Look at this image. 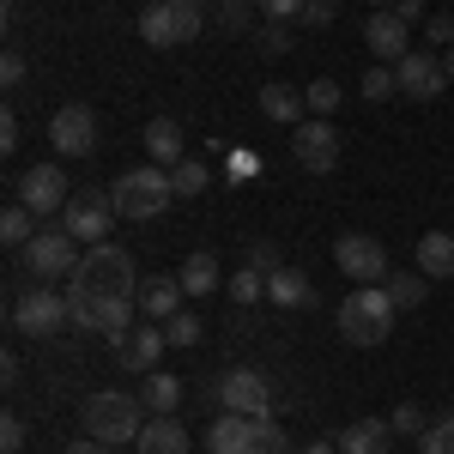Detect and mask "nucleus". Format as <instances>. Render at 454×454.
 <instances>
[{"mask_svg": "<svg viewBox=\"0 0 454 454\" xmlns=\"http://www.w3.org/2000/svg\"><path fill=\"white\" fill-rule=\"evenodd\" d=\"M145 419H152V412H145V400L121 394V387H104V394H91V400H85V436H98V442H109V449L140 442Z\"/></svg>", "mask_w": 454, "mask_h": 454, "instance_id": "f257e3e1", "label": "nucleus"}, {"mask_svg": "<svg viewBox=\"0 0 454 454\" xmlns=\"http://www.w3.org/2000/svg\"><path fill=\"white\" fill-rule=\"evenodd\" d=\"M394 297H387V285H357L346 303H340V340L346 346H382L387 333H394Z\"/></svg>", "mask_w": 454, "mask_h": 454, "instance_id": "f03ea898", "label": "nucleus"}, {"mask_svg": "<svg viewBox=\"0 0 454 454\" xmlns=\"http://www.w3.org/2000/svg\"><path fill=\"white\" fill-rule=\"evenodd\" d=\"M109 200L121 218H164L176 200V182L164 164H134L128 176H115V188H109Z\"/></svg>", "mask_w": 454, "mask_h": 454, "instance_id": "7ed1b4c3", "label": "nucleus"}, {"mask_svg": "<svg viewBox=\"0 0 454 454\" xmlns=\"http://www.w3.org/2000/svg\"><path fill=\"white\" fill-rule=\"evenodd\" d=\"M207 449H212V454H297V449H291V436H285L279 424H273V412H267V419L224 412V419L212 424Z\"/></svg>", "mask_w": 454, "mask_h": 454, "instance_id": "20e7f679", "label": "nucleus"}, {"mask_svg": "<svg viewBox=\"0 0 454 454\" xmlns=\"http://www.w3.org/2000/svg\"><path fill=\"white\" fill-rule=\"evenodd\" d=\"M73 279L85 285L91 297H134L140 303V279H134V254L121 243H98L85 248V261L73 267Z\"/></svg>", "mask_w": 454, "mask_h": 454, "instance_id": "39448f33", "label": "nucleus"}, {"mask_svg": "<svg viewBox=\"0 0 454 454\" xmlns=\"http://www.w3.org/2000/svg\"><path fill=\"white\" fill-rule=\"evenodd\" d=\"M115 218H121V212H115L109 194H98V188H73L67 212H61V231H73L85 248H98V243H109V224H115Z\"/></svg>", "mask_w": 454, "mask_h": 454, "instance_id": "423d86ee", "label": "nucleus"}, {"mask_svg": "<svg viewBox=\"0 0 454 454\" xmlns=\"http://www.w3.org/2000/svg\"><path fill=\"white\" fill-rule=\"evenodd\" d=\"M25 267H31V279H73L79 237L73 231H36L31 243H25Z\"/></svg>", "mask_w": 454, "mask_h": 454, "instance_id": "0eeeda50", "label": "nucleus"}, {"mask_svg": "<svg viewBox=\"0 0 454 454\" xmlns=\"http://www.w3.org/2000/svg\"><path fill=\"white\" fill-rule=\"evenodd\" d=\"M67 321H73L67 297H61V291H49V285H36V291H25V297L12 303V327H19V333H36V340L61 333Z\"/></svg>", "mask_w": 454, "mask_h": 454, "instance_id": "6e6552de", "label": "nucleus"}, {"mask_svg": "<svg viewBox=\"0 0 454 454\" xmlns=\"http://www.w3.org/2000/svg\"><path fill=\"white\" fill-rule=\"evenodd\" d=\"M218 400H224V412H243V419H267V412H273V387H267V376H261L254 364H237V370H224V382H218Z\"/></svg>", "mask_w": 454, "mask_h": 454, "instance_id": "1a4fd4ad", "label": "nucleus"}, {"mask_svg": "<svg viewBox=\"0 0 454 454\" xmlns=\"http://www.w3.org/2000/svg\"><path fill=\"white\" fill-rule=\"evenodd\" d=\"M333 261H340V273L357 285H387V248L376 237H364V231H346L340 243H333Z\"/></svg>", "mask_w": 454, "mask_h": 454, "instance_id": "9d476101", "label": "nucleus"}, {"mask_svg": "<svg viewBox=\"0 0 454 454\" xmlns=\"http://www.w3.org/2000/svg\"><path fill=\"white\" fill-rule=\"evenodd\" d=\"M73 188H67V170L61 164H31V170L19 176V207H31L36 218H49V212H67Z\"/></svg>", "mask_w": 454, "mask_h": 454, "instance_id": "9b49d317", "label": "nucleus"}, {"mask_svg": "<svg viewBox=\"0 0 454 454\" xmlns=\"http://www.w3.org/2000/svg\"><path fill=\"white\" fill-rule=\"evenodd\" d=\"M364 43H370V55H376L382 67H400V61L412 55V25H406L394 6H382V12H370V25H364Z\"/></svg>", "mask_w": 454, "mask_h": 454, "instance_id": "f8f14e48", "label": "nucleus"}, {"mask_svg": "<svg viewBox=\"0 0 454 454\" xmlns=\"http://www.w3.org/2000/svg\"><path fill=\"white\" fill-rule=\"evenodd\" d=\"M49 145H55L61 158H85V152L98 145V115H91L85 104L55 109V121H49Z\"/></svg>", "mask_w": 454, "mask_h": 454, "instance_id": "ddd939ff", "label": "nucleus"}, {"mask_svg": "<svg viewBox=\"0 0 454 454\" xmlns=\"http://www.w3.org/2000/svg\"><path fill=\"white\" fill-rule=\"evenodd\" d=\"M291 152H297V164L309 176H327L340 164V134H333L327 121H297V128H291Z\"/></svg>", "mask_w": 454, "mask_h": 454, "instance_id": "4468645a", "label": "nucleus"}, {"mask_svg": "<svg viewBox=\"0 0 454 454\" xmlns=\"http://www.w3.org/2000/svg\"><path fill=\"white\" fill-rule=\"evenodd\" d=\"M394 73H400V91H406V98H419V104H430V98H442V91H449V67H442L430 49H412Z\"/></svg>", "mask_w": 454, "mask_h": 454, "instance_id": "2eb2a0df", "label": "nucleus"}, {"mask_svg": "<svg viewBox=\"0 0 454 454\" xmlns=\"http://www.w3.org/2000/svg\"><path fill=\"white\" fill-rule=\"evenodd\" d=\"M164 346H170L164 321H158V327H134V333L121 340V364H128V370H140V376H152V370H158V357H164Z\"/></svg>", "mask_w": 454, "mask_h": 454, "instance_id": "dca6fc26", "label": "nucleus"}, {"mask_svg": "<svg viewBox=\"0 0 454 454\" xmlns=\"http://www.w3.org/2000/svg\"><path fill=\"white\" fill-rule=\"evenodd\" d=\"M140 36L152 49H176V43H188L182 36V19H176V0H152L140 12Z\"/></svg>", "mask_w": 454, "mask_h": 454, "instance_id": "f3484780", "label": "nucleus"}, {"mask_svg": "<svg viewBox=\"0 0 454 454\" xmlns=\"http://www.w3.org/2000/svg\"><path fill=\"white\" fill-rule=\"evenodd\" d=\"M387 449H394V424L387 419H357L340 436V454H387Z\"/></svg>", "mask_w": 454, "mask_h": 454, "instance_id": "a211bd4d", "label": "nucleus"}, {"mask_svg": "<svg viewBox=\"0 0 454 454\" xmlns=\"http://www.w3.org/2000/svg\"><path fill=\"white\" fill-rule=\"evenodd\" d=\"M134 454H188V430L176 424V412H170V419H145Z\"/></svg>", "mask_w": 454, "mask_h": 454, "instance_id": "6ab92c4d", "label": "nucleus"}, {"mask_svg": "<svg viewBox=\"0 0 454 454\" xmlns=\"http://www.w3.org/2000/svg\"><path fill=\"white\" fill-rule=\"evenodd\" d=\"M419 273L424 279H454V237L449 231H424L419 237Z\"/></svg>", "mask_w": 454, "mask_h": 454, "instance_id": "aec40b11", "label": "nucleus"}, {"mask_svg": "<svg viewBox=\"0 0 454 454\" xmlns=\"http://www.w3.org/2000/svg\"><path fill=\"white\" fill-rule=\"evenodd\" d=\"M145 152H152V164H182V128H176L170 115H152L145 121Z\"/></svg>", "mask_w": 454, "mask_h": 454, "instance_id": "412c9836", "label": "nucleus"}, {"mask_svg": "<svg viewBox=\"0 0 454 454\" xmlns=\"http://www.w3.org/2000/svg\"><path fill=\"white\" fill-rule=\"evenodd\" d=\"M176 279H182V291H188V297H212V291H218V279H224V273H218V254H207V248H200V254H188Z\"/></svg>", "mask_w": 454, "mask_h": 454, "instance_id": "4be33fe9", "label": "nucleus"}, {"mask_svg": "<svg viewBox=\"0 0 454 454\" xmlns=\"http://www.w3.org/2000/svg\"><path fill=\"white\" fill-rule=\"evenodd\" d=\"M267 297L279 303V309H303V303H315V285L297 273V267H279L273 279H267Z\"/></svg>", "mask_w": 454, "mask_h": 454, "instance_id": "5701e85b", "label": "nucleus"}, {"mask_svg": "<svg viewBox=\"0 0 454 454\" xmlns=\"http://www.w3.org/2000/svg\"><path fill=\"white\" fill-rule=\"evenodd\" d=\"M98 333H109L115 346L128 340V327H134V297H98V321H91Z\"/></svg>", "mask_w": 454, "mask_h": 454, "instance_id": "b1692460", "label": "nucleus"}, {"mask_svg": "<svg viewBox=\"0 0 454 454\" xmlns=\"http://www.w3.org/2000/svg\"><path fill=\"white\" fill-rule=\"evenodd\" d=\"M176 303H182V279H145L140 285V309L152 315V321H170Z\"/></svg>", "mask_w": 454, "mask_h": 454, "instance_id": "393cba45", "label": "nucleus"}, {"mask_svg": "<svg viewBox=\"0 0 454 454\" xmlns=\"http://www.w3.org/2000/svg\"><path fill=\"white\" fill-rule=\"evenodd\" d=\"M140 400H145V412H152V419H170L176 400H182V382H176V376H164V370H152V376H145V387H140Z\"/></svg>", "mask_w": 454, "mask_h": 454, "instance_id": "a878e982", "label": "nucleus"}, {"mask_svg": "<svg viewBox=\"0 0 454 454\" xmlns=\"http://www.w3.org/2000/svg\"><path fill=\"white\" fill-rule=\"evenodd\" d=\"M31 237H36V212L12 200V207L0 212V243H6V248H19V254H25V243H31Z\"/></svg>", "mask_w": 454, "mask_h": 454, "instance_id": "bb28decb", "label": "nucleus"}, {"mask_svg": "<svg viewBox=\"0 0 454 454\" xmlns=\"http://www.w3.org/2000/svg\"><path fill=\"white\" fill-rule=\"evenodd\" d=\"M261 115H273V121H291V128H297L303 98H297V91H285V85H261Z\"/></svg>", "mask_w": 454, "mask_h": 454, "instance_id": "cd10ccee", "label": "nucleus"}, {"mask_svg": "<svg viewBox=\"0 0 454 454\" xmlns=\"http://www.w3.org/2000/svg\"><path fill=\"white\" fill-rule=\"evenodd\" d=\"M170 182H176V194H182V200H194V194H207L212 170H207V164H200V158H182V164H176V170H170Z\"/></svg>", "mask_w": 454, "mask_h": 454, "instance_id": "c85d7f7f", "label": "nucleus"}, {"mask_svg": "<svg viewBox=\"0 0 454 454\" xmlns=\"http://www.w3.org/2000/svg\"><path fill=\"white\" fill-rule=\"evenodd\" d=\"M424 273H387V297H394V309H419L424 303Z\"/></svg>", "mask_w": 454, "mask_h": 454, "instance_id": "c756f323", "label": "nucleus"}, {"mask_svg": "<svg viewBox=\"0 0 454 454\" xmlns=\"http://www.w3.org/2000/svg\"><path fill=\"white\" fill-rule=\"evenodd\" d=\"M357 91H364V104H387V98L400 91V73H394V67H382V61H376V67L364 73V85H357Z\"/></svg>", "mask_w": 454, "mask_h": 454, "instance_id": "7c9ffc66", "label": "nucleus"}, {"mask_svg": "<svg viewBox=\"0 0 454 454\" xmlns=\"http://www.w3.org/2000/svg\"><path fill=\"white\" fill-rule=\"evenodd\" d=\"M419 454H454V412L430 419V430L419 436Z\"/></svg>", "mask_w": 454, "mask_h": 454, "instance_id": "2f4dec72", "label": "nucleus"}, {"mask_svg": "<svg viewBox=\"0 0 454 454\" xmlns=\"http://www.w3.org/2000/svg\"><path fill=\"white\" fill-rule=\"evenodd\" d=\"M231 297H237V303H261V297H267V273H261V267L231 273Z\"/></svg>", "mask_w": 454, "mask_h": 454, "instance_id": "473e14b6", "label": "nucleus"}, {"mask_svg": "<svg viewBox=\"0 0 454 454\" xmlns=\"http://www.w3.org/2000/svg\"><path fill=\"white\" fill-rule=\"evenodd\" d=\"M387 424H394V436H424V430H430L424 406H412V400H406V406H394V412H387Z\"/></svg>", "mask_w": 454, "mask_h": 454, "instance_id": "72a5a7b5", "label": "nucleus"}, {"mask_svg": "<svg viewBox=\"0 0 454 454\" xmlns=\"http://www.w3.org/2000/svg\"><path fill=\"white\" fill-rule=\"evenodd\" d=\"M200 327H207V321H200V315H188V309H176L170 321H164L170 346H194V340H200Z\"/></svg>", "mask_w": 454, "mask_h": 454, "instance_id": "f704fd0d", "label": "nucleus"}, {"mask_svg": "<svg viewBox=\"0 0 454 454\" xmlns=\"http://www.w3.org/2000/svg\"><path fill=\"white\" fill-rule=\"evenodd\" d=\"M303 104H309L315 115H333V109H340V85H333V79H315L309 91H303Z\"/></svg>", "mask_w": 454, "mask_h": 454, "instance_id": "c9c22d12", "label": "nucleus"}, {"mask_svg": "<svg viewBox=\"0 0 454 454\" xmlns=\"http://www.w3.org/2000/svg\"><path fill=\"white\" fill-rule=\"evenodd\" d=\"M19 449H25V419L6 412V419H0V454H19Z\"/></svg>", "mask_w": 454, "mask_h": 454, "instance_id": "e433bc0d", "label": "nucleus"}, {"mask_svg": "<svg viewBox=\"0 0 454 454\" xmlns=\"http://www.w3.org/2000/svg\"><path fill=\"white\" fill-rule=\"evenodd\" d=\"M273 25H285V19H303V0H254Z\"/></svg>", "mask_w": 454, "mask_h": 454, "instance_id": "4c0bfd02", "label": "nucleus"}, {"mask_svg": "<svg viewBox=\"0 0 454 454\" xmlns=\"http://www.w3.org/2000/svg\"><path fill=\"white\" fill-rule=\"evenodd\" d=\"M0 85H6V91L25 85V55H19V49H6V61H0Z\"/></svg>", "mask_w": 454, "mask_h": 454, "instance_id": "58836bf2", "label": "nucleus"}, {"mask_svg": "<svg viewBox=\"0 0 454 454\" xmlns=\"http://www.w3.org/2000/svg\"><path fill=\"white\" fill-rule=\"evenodd\" d=\"M424 43H430V49H454V19H430Z\"/></svg>", "mask_w": 454, "mask_h": 454, "instance_id": "ea45409f", "label": "nucleus"}, {"mask_svg": "<svg viewBox=\"0 0 454 454\" xmlns=\"http://www.w3.org/2000/svg\"><path fill=\"white\" fill-rule=\"evenodd\" d=\"M248 267H261V273L273 279V273H279V254H273V243H254V248H248Z\"/></svg>", "mask_w": 454, "mask_h": 454, "instance_id": "a19ab883", "label": "nucleus"}, {"mask_svg": "<svg viewBox=\"0 0 454 454\" xmlns=\"http://www.w3.org/2000/svg\"><path fill=\"white\" fill-rule=\"evenodd\" d=\"M333 0H303V25H333Z\"/></svg>", "mask_w": 454, "mask_h": 454, "instance_id": "79ce46f5", "label": "nucleus"}, {"mask_svg": "<svg viewBox=\"0 0 454 454\" xmlns=\"http://www.w3.org/2000/svg\"><path fill=\"white\" fill-rule=\"evenodd\" d=\"M261 49H267V55H285V49H291L285 25H267V31H261Z\"/></svg>", "mask_w": 454, "mask_h": 454, "instance_id": "37998d69", "label": "nucleus"}, {"mask_svg": "<svg viewBox=\"0 0 454 454\" xmlns=\"http://www.w3.org/2000/svg\"><path fill=\"white\" fill-rule=\"evenodd\" d=\"M12 145H19V115L6 109V115H0V152H12Z\"/></svg>", "mask_w": 454, "mask_h": 454, "instance_id": "c03bdc74", "label": "nucleus"}, {"mask_svg": "<svg viewBox=\"0 0 454 454\" xmlns=\"http://www.w3.org/2000/svg\"><path fill=\"white\" fill-rule=\"evenodd\" d=\"M218 12H224V31H243L248 25V6H218Z\"/></svg>", "mask_w": 454, "mask_h": 454, "instance_id": "a18cd8bd", "label": "nucleus"}, {"mask_svg": "<svg viewBox=\"0 0 454 454\" xmlns=\"http://www.w3.org/2000/svg\"><path fill=\"white\" fill-rule=\"evenodd\" d=\"M67 454H109V442H98V436H79V442H67Z\"/></svg>", "mask_w": 454, "mask_h": 454, "instance_id": "49530a36", "label": "nucleus"}, {"mask_svg": "<svg viewBox=\"0 0 454 454\" xmlns=\"http://www.w3.org/2000/svg\"><path fill=\"white\" fill-rule=\"evenodd\" d=\"M394 12H400V19H406V25H412V19H419V12H424V0H400V6H394Z\"/></svg>", "mask_w": 454, "mask_h": 454, "instance_id": "de8ad7c7", "label": "nucleus"}, {"mask_svg": "<svg viewBox=\"0 0 454 454\" xmlns=\"http://www.w3.org/2000/svg\"><path fill=\"white\" fill-rule=\"evenodd\" d=\"M297 454H340V442H309V449H297Z\"/></svg>", "mask_w": 454, "mask_h": 454, "instance_id": "09e8293b", "label": "nucleus"}, {"mask_svg": "<svg viewBox=\"0 0 454 454\" xmlns=\"http://www.w3.org/2000/svg\"><path fill=\"white\" fill-rule=\"evenodd\" d=\"M382 6H400V0H370V12H382Z\"/></svg>", "mask_w": 454, "mask_h": 454, "instance_id": "8fccbe9b", "label": "nucleus"}, {"mask_svg": "<svg viewBox=\"0 0 454 454\" xmlns=\"http://www.w3.org/2000/svg\"><path fill=\"white\" fill-rule=\"evenodd\" d=\"M218 6H254V0H218Z\"/></svg>", "mask_w": 454, "mask_h": 454, "instance_id": "3c124183", "label": "nucleus"}, {"mask_svg": "<svg viewBox=\"0 0 454 454\" xmlns=\"http://www.w3.org/2000/svg\"><path fill=\"white\" fill-rule=\"evenodd\" d=\"M442 67H449V79H454V49H449V61H442Z\"/></svg>", "mask_w": 454, "mask_h": 454, "instance_id": "603ef678", "label": "nucleus"}]
</instances>
